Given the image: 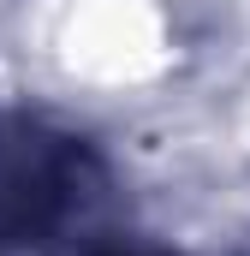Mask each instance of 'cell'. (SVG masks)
I'll return each mask as SVG.
<instances>
[{"mask_svg": "<svg viewBox=\"0 0 250 256\" xmlns=\"http://www.w3.org/2000/svg\"><path fill=\"white\" fill-rule=\"evenodd\" d=\"M78 167L84 149L66 137H42V131L0 137V250L30 244L60 220L78 191Z\"/></svg>", "mask_w": 250, "mask_h": 256, "instance_id": "1", "label": "cell"}, {"mask_svg": "<svg viewBox=\"0 0 250 256\" xmlns=\"http://www.w3.org/2000/svg\"><path fill=\"white\" fill-rule=\"evenodd\" d=\"M102 256H161V250H102Z\"/></svg>", "mask_w": 250, "mask_h": 256, "instance_id": "2", "label": "cell"}]
</instances>
